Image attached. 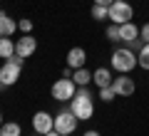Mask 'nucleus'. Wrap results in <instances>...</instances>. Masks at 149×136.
<instances>
[{"instance_id":"f257e3e1","label":"nucleus","mask_w":149,"mask_h":136,"mask_svg":"<svg viewBox=\"0 0 149 136\" xmlns=\"http://www.w3.org/2000/svg\"><path fill=\"white\" fill-rule=\"evenodd\" d=\"M70 111H72L74 116L80 121H87L92 119V114H95V99H92V92L87 87H80L77 92H74V97L70 99Z\"/></svg>"},{"instance_id":"f03ea898","label":"nucleus","mask_w":149,"mask_h":136,"mask_svg":"<svg viewBox=\"0 0 149 136\" xmlns=\"http://www.w3.org/2000/svg\"><path fill=\"white\" fill-rule=\"evenodd\" d=\"M112 67H114V72L119 74H129L134 67H137V52H132L129 47H119L112 52Z\"/></svg>"},{"instance_id":"7ed1b4c3","label":"nucleus","mask_w":149,"mask_h":136,"mask_svg":"<svg viewBox=\"0 0 149 136\" xmlns=\"http://www.w3.org/2000/svg\"><path fill=\"white\" fill-rule=\"evenodd\" d=\"M107 12H109V17L107 20H112L114 25H124V22H132L134 17V10L129 3H124V0H114L109 8H107Z\"/></svg>"},{"instance_id":"20e7f679","label":"nucleus","mask_w":149,"mask_h":136,"mask_svg":"<svg viewBox=\"0 0 149 136\" xmlns=\"http://www.w3.org/2000/svg\"><path fill=\"white\" fill-rule=\"evenodd\" d=\"M77 124H80V119H77V116H74L70 109H62L57 116H55V131H57V134H62V136L74 134Z\"/></svg>"},{"instance_id":"39448f33","label":"nucleus","mask_w":149,"mask_h":136,"mask_svg":"<svg viewBox=\"0 0 149 136\" xmlns=\"http://www.w3.org/2000/svg\"><path fill=\"white\" fill-rule=\"evenodd\" d=\"M74 87H77V84H74L72 79H65V77H62V79H57V82L52 84L50 94H52L55 101H70V99L74 97V92H77Z\"/></svg>"},{"instance_id":"423d86ee","label":"nucleus","mask_w":149,"mask_h":136,"mask_svg":"<svg viewBox=\"0 0 149 136\" xmlns=\"http://www.w3.org/2000/svg\"><path fill=\"white\" fill-rule=\"evenodd\" d=\"M20 69H22V67L13 62V57H10V59H5V62L0 64V82L5 84V87L15 84L17 79H20Z\"/></svg>"},{"instance_id":"0eeeda50","label":"nucleus","mask_w":149,"mask_h":136,"mask_svg":"<svg viewBox=\"0 0 149 136\" xmlns=\"http://www.w3.org/2000/svg\"><path fill=\"white\" fill-rule=\"evenodd\" d=\"M32 129H35V134H47V131L55 129V116L50 114V111H37L35 116H32Z\"/></svg>"},{"instance_id":"6e6552de","label":"nucleus","mask_w":149,"mask_h":136,"mask_svg":"<svg viewBox=\"0 0 149 136\" xmlns=\"http://www.w3.org/2000/svg\"><path fill=\"white\" fill-rule=\"evenodd\" d=\"M112 87H114L117 97H132L134 89H137V84H134V79L129 77V74H119V77H114Z\"/></svg>"},{"instance_id":"1a4fd4ad","label":"nucleus","mask_w":149,"mask_h":136,"mask_svg":"<svg viewBox=\"0 0 149 136\" xmlns=\"http://www.w3.org/2000/svg\"><path fill=\"white\" fill-rule=\"evenodd\" d=\"M37 50V40L32 35H22L20 40H15V55H20V57H30V55H35Z\"/></svg>"},{"instance_id":"9d476101","label":"nucleus","mask_w":149,"mask_h":136,"mask_svg":"<svg viewBox=\"0 0 149 136\" xmlns=\"http://www.w3.org/2000/svg\"><path fill=\"white\" fill-rule=\"evenodd\" d=\"M85 62H87V52L82 47H72L67 52V67L80 69V67H85Z\"/></svg>"},{"instance_id":"9b49d317","label":"nucleus","mask_w":149,"mask_h":136,"mask_svg":"<svg viewBox=\"0 0 149 136\" xmlns=\"http://www.w3.org/2000/svg\"><path fill=\"white\" fill-rule=\"evenodd\" d=\"M92 82H95L100 89H104V87H109V84L114 82V77H112V72H109L107 67H100V69L92 72Z\"/></svg>"},{"instance_id":"f8f14e48","label":"nucleus","mask_w":149,"mask_h":136,"mask_svg":"<svg viewBox=\"0 0 149 136\" xmlns=\"http://www.w3.org/2000/svg\"><path fill=\"white\" fill-rule=\"evenodd\" d=\"M15 30H17V22L13 20V17L8 15V12H3V10H0V37H10Z\"/></svg>"},{"instance_id":"ddd939ff","label":"nucleus","mask_w":149,"mask_h":136,"mask_svg":"<svg viewBox=\"0 0 149 136\" xmlns=\"http://www.w3.org/2000/svg\"><path fill=\"white\" fill-rule=\"evenodd\" d=\"M119 37H122V42L127 45V42H132V40L139 37V27L134 25V22H124V25H119Z\"/></svg>"},{"instance_id":"4468645a","label":"nucleus","mask_w":149,"mask_h":136,"mask_svg":"<svg viewBox=\"0 0 149 136\" xmlns=\"http://www.w3.org/2000/svg\"><path fill=\"white\" fill-rule=\"evenodd\" d=\"M72 82L77 84V87H87V84L92 82V72H90V69H85V67L74 69V72H72Z\"/></svg>"},{"instance_id":"2eb2a0df","label":"nucleus","mask_w":149,"mask_h":136,"mask_svg":"<svg viewBox=\"0 0 149 136\" xmlns=\"http://www.w3.org/2000/svg\"><path fill=\"white\" fill-rule=\"evenodd\" d=\"M15 55V42L10 37H0V59H10Z\"/></svg>"},{"instance_id":"dca6fc26","label":"nucleus","mask_w":149,"mask_h":136,"mask_svg":"<svg viewBox=\"0 0 149 136\" xmlns=\"http://www.w3.org/2000/svg\"><path fill=\"white\" fill-rule=\"evenodd\" d=\"M22 134V126L17 121H3L0 126V136H20Z\"/></svg>"},{"instance_id":"f3484780","label":"nucleus","mask_w":149,"mask_h":136,"mask_svg":"<svg viewBox=\"0 0 149 136\" xmlns=\"http://www.w3.org/2000/svg\"><path fill=\"white\" fill-rule=\"evenodd\" d=\"M137 64L149 72V42H144V47L137 52Z\"/></svg>"},{"instance_id":"a211bd4d","label":"nucleus","mask_w":149,"mask_h":136,"mask_svg":"<svg viewBox=\"0 0 149 136\" xmlns=\"http://www.w3.org/2000/svg\"><path fill=\"white\" fill-rule=\"evenodd\" d=\"M104 35H107V40H112V42H122V37H119V25H107V30H104Z\"/></svg>"},{"instance_id":"6ab92c4d","label":"nucleus","mask_w":149,"mask_h":136,"mask_svg":"<svg viewBox=\"0 0 149 136\" xmlns=\"http://www.w3.org/2000/svg\"><path fill=\"white\" fill-rule=\"evenodd\" d=\"M92 17H95L97 22H102V20H107V17H109V12H107L104 5H92Z\"/></svg>"},{"instance_id":"aec40b11","label":"nucleus","mask_w":149,"mask_h":136,"mask_svg":"<svg viewBox=\"0 0 149 136\" xmlns=\"http://www.w3.org/2000/svg\"><path fill=\"white\" fill-rule=\"evenodd\" d=\"M114 97H117V92H114L112 84H109V87H104V89H100V99H102V101H112Z\"/></svg>"},{"instance_id":"412c9836","label":"nucleus","mask_w":149,"mask_h":136,"mask_svg":"<svg viewBox=\"0 0 149 136\" xmlns=\"http://www.w3.org/2000/svg\"><path fill=\"white\" fill-rule=\"evenodd\" d=\"M17 30H20V32H25V35H30V30H32V20H27V17L17 20Z\"/></svg>"},{"instance_id":"4be33fe9","label":"nucleus","mask_w":149,"mask_h":136,"mask_svg":"<svg viewBox=\"0 0 149 136\" xmlns=\"http://www.w3.org/2000/svg\"><path fill=\"white\" fill-rule=\"evenodd\" d=\"M127 47L132 50V52H139V50L144 47V40H142V37H137V40H132V42H127Z\"/></svg>"},{"instance_id":"5701e85b","label":"nucleus","mask_w":149,"mask_h":136,"mask_svg":"<svg viewBox=\"0 0 149 136\" xmlns=\"http://www.w3.org/2000/svg\"><path fill=\"white\" fill-rule=\"evenodd\" d=\"M139 37H142L144 42H149V22H147L144 27H139Z\"/></svg>"},{"instance_id":"b1692460","label":"nucleus","mask_w":149,"mask_h":136,"mask_svg":"<svg viewBox=\"0 0 149 136\" xmlns=\"http://www.w3.org/2000/svg\"><path fill=\"white\" fill-rule=\"evenodd\" d=\"M72 72H74L72 67H65V72H62V77H65V79H72Z\"/></svg>"},{"instance_id":"393cba45","label":"nucleus","mask_w":149,"mask_h":136,"mask_svg":"<svg viewBox=\"0 0 149 136\" xmlns=\"http://www.w3.org/2000/svg\"><path fill=\"white\" fill-rule=\"evenodd\" d=\"M114 0H95V5H104V8H109Z\"/></svg>"},{"instance_id":"a878e982","label":"nucleus","mask_w":149,"mask_h":136,"mask_svg":"<svg viewBox=\"0 0 149 136\" xmlns=\"http://www.w3.org/2000/svg\"><path fill=\"white\" fill-rule=\"evenodd\" d=\"M82 136H102V134H100V131H85Z\"/></svg>"},{"instance_id":"bb28decb","label":"nucleus","mask_w":149,"mask_h":136,"mask_svg":"<svg viewBox=\"0 0 149 136\" xmlns=\"http://www.w3.org/2000/svg\"><path fill=\"white\" fill-rule=\"evenodd\" d=\"M42 136H62V134H57V131L52 129V131H47V134H42Z\"/></svg>"},{"instance_id":"cd10ccee","label":"nucleus","mask_w":149,"mask_h":136,"mask_svg":"<svg viewBox=\"0 0 149 136\" xmlns=\"http://www.w3.org/2000/svg\"><path fill=\"white\" fill-rule=\"evenodd\" d=\"M5 89H8V87H5V84H3V82H0V92H5Z\"/></svg>"},{"instance_id":"c85d7f7f","label":"nucleus","mask_w":149,"mask_h":136,"mask_svg":"<svg viewBox=\"0 0 149 136\" xmlns=\"http://www.w3.org/2000/svg\"><path fill=\"white\" fill-rule=\"evenodd\" d=\"M0 126H3V111H0Z\"/></svg>"}]
</instances>
